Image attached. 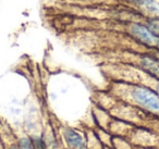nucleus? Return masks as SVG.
I'll use <instances>...</instances> for the list:
<instances>
[{
	"mask_svg": "<svg viewBox=\"0 0 159 149\" xmlns=\"http://www.w3.org/2000/svg\"><path fill=\"white\" fill-rule=\"evenodd\" d=\"M147 26L149 27V29H152L156 35L159 36V19H152L148 22Z\"/></svg>",
	"mask_w": 159,
	"mask_h": 149,
	"instance_id": "nucleus-6",
	"label": "nucleus"
},
{
	"mask_svg": "<svg viewBox=\"0 0 159 149\" xmlns=\"http://www.w3.org/2000/svg\"><path fill=\"white\" fill-rule=\"evenodd\" d=\"M128 32L135 40L147 45L150 47H159V36L156 35L147 25L141 23H131L129 24Z\"/></svg>",
	"mask_w": 159,
	"mask_h": 149,
	"instance_id": "nucleus-2",
	"label": "nucleus"
},
{
	"mask_svg": "<svg viewBox=\"0 0 159 149\" xmlns=\"http://www.w3.org/2000/svg\"><path fill=\"white\" fill-rule=\"evenodd\" d=\"M63 135L69 146H71L74 149H85L86 145L84 142V139L76 131L70 129V127H66V129H64Z\"/></svg>",
	"mask_w": 159,
	"mask_h": 149,
	"instance_id": "nucleus-3",
	"label": "nucleus"
},
{
	"mask_svg": "<svg viewBox=\"0 0 159 149\" xmlns=\"http://www.w3.org/2000/svg\"><path fill=\"white\" fill-rule=\"evenodd\" d=\"M131 97L135 102L152 112H159V96L152 90L142 86H135L131 90Z\"/></svg>",
	"mask_w": 159,
	"mask_h": 149,
	"instance_id": "nucleus-1",
	"label": "nucleus"
},
{
	"mask_svg": "<svg viewBox=\"0 0 159 149\" xmlns=\"http://www.w3.org/2000/svg\"><path fill=\"white\" fill-rule=\"evenodd\" d=\"M14 149H16V148H14Z\"/></svg>",
	"mask_w": 159,
	"mask_h": 149,
	"instance_id": "nucleus-9",
	"label": "nucleus"
},
{
	"mask_svg": "<svg viewBox=\"0 0 159 149\" xmlns=\"http://www.w3.org/2000/svg\"><path fill=\"white\" fill-rule=\"evenodd\" d=\"M157 90H158V94H159V85H158V87H157Z\"/></svg>",
	"mask_w": 159,
	"mask_h": 149,
	"instance_id": "nucleus-8",
	"label": "nucleus"
},
{
	"mask_svg": "<svg viewBox=\"0 0 159 149\" xmlns=\"http://www.w3.org/2000/svg\"><path fill=\"white\" fill-rule=\"evenodd\" d=\"M141 66L150 75L159 79V58L144 56L141 58Z\"/></svg>",
	"mask_w": 159,
	"mask_h": 149,
	"instance_id": "nucleus-4",
	"label": "nucleus"
},
{
	"mask_svg": "<svg viewBox=\"0 0 159 149\" xmlns=\"http://www.w3.org/2000/svg\"><path fill=\"white\" fill-rule=\"evenodd\" d=\"M19 149H36V147L32 138L22 137L19 142Z\"/></svg>",
	"mask_w": 159,
	"mask_h": 149,
	"instance_id": "nucleus-5",
	"label": "nucleus"
},
{
	"mask_svg": "<svg viewBox=\"0 0 159 149\" xmlns=\"http://www.w3.org/2000/svg\"><path fill=\"white\" fill-rule=\"evenodd\" d=\"M120 1H125V2H131V3H136L142 7H145V6L149 5V3L154 2L155 0H120Z\"/></svg>",
	"mask_w": 159,
	"mask_h": 149,
	"instance_id": "nucleus-7",
	"label": "nucleus"
}]
</instances>
